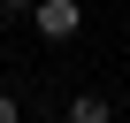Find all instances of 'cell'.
I'll return each instance as SVG.
<instances>
[{
    "label": "cell",
    "mask_w": 130,
    "mask_h": 123,
    "mask_svg": "<svg viewBox=\"0 0 130 123\" xmlns=\"http://www.w3.org/2000/svg\"><path fill=\"white\" fill-rule=\"evenodd\" d=\"M31 31L61 46V39H77V31H84V8H77V0H38V8H31Z\"/></svg>",
    "instance_id": "6da1fadb"
},
{
    "label": "cell",
    "mask_w": 130,
    "mask_h": 123,
    "mask_svg": "<svg viewBox=\"0 0 130 123\" xmlns=\"http://www.w3.org/2000/svg\"><path fill=\"white\" fill-rule=\"evenodd\" d=\"M61 123H115V100H107V92H77Z\"/></svg>",
    "instance_id": "7a4b0ae2"
},
{
    "label": "cell",
    "mask_w": 130,
    "mask_h": 123,
    "mask_svg": "<svg viewBox=\"0 0 130 123\" xmlns=\"http://www.w3.org/2000/svg\"><path fill=\"white\" fill-rule=\"evenodd\" d=\"M0 123H23V100L15 92H0Z\"/></svg>",
    "instance_id": "3957f363"
},
{
    "label": "cell",
    "mask_w": 130,
    "mask_h": 123,
    "mask_svg": "<svg viewBox=\"0 0 130 123\" xmlns=\"http://www.w3.org/2000/svg\"><path fill=\"white\" fill-rule=\"evenodd\" d=\"M31 8H38V0H0V16H23V23H31Z\"/></svg>",
    "instance_id": "277c9868"
}]
</instances>
